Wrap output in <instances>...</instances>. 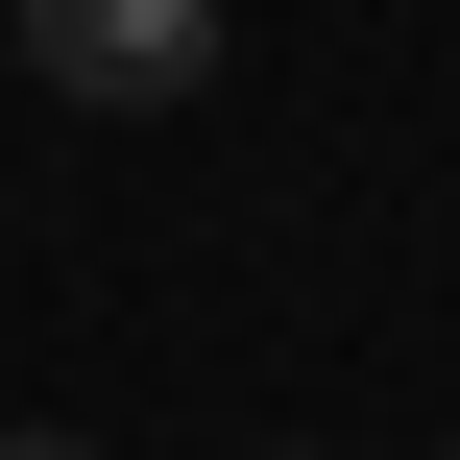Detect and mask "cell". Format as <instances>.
I'll return each instance as SVG.
<instances>
[{
    "label": "cell",
    "instance_id": "cell-1",
    "mask_svg": "<svg viewBox=\"0 0 460 460\" xmlns=\"http://www.w3.org/2000/svg\"><path fill=\"white\" fill-rule=\"evenodd\" d=\"M0 49L73 97V121H170L218 73V0H0Z\"/></svg>",
    "mask_w": 460,
    "mask_h": 460
},
{
    "label": "cell",
    "instance_id": "cell-2",
    "mask_svg": "<svg viewBox=\"0 0 460 460\" xmlns=\"http://www.w3.org/2000/svg\"><path fill=\"white\" fill-rule=\"evenodd\" d=\"M0 460H97V437H0Z\"/></svg>",
    "mask_w": 460,
    "mask_h": 460
},
{
    "label": "cell",
    "instance_id": "cell-3",
    "mask_svg": "<svg viewBox=\"0 0 460 460\" xmlns=\"http://www.w3.org/2000/svg\"><path fill=\"white\" fill-rule=\"evenodd\" d=\"M243 460H315V437H243Z\"/></svg>",
    "mask_w": 460,
    "mask_h": 460
},
{
    "label": "cell",
    "instance_id": "cell-4",
    "mask_svg": "<svg viewBox=\"0 0 460 460\" xmlns=\"http://www.w3.org/2000/svg\"><path fill=\"white\" fill-rule=\"evenodd\" d=\"M437 460H460V437H437Z\"/></svg>",
    "mask_w": 460,
    "mask_h": 460
}]
</instances>
